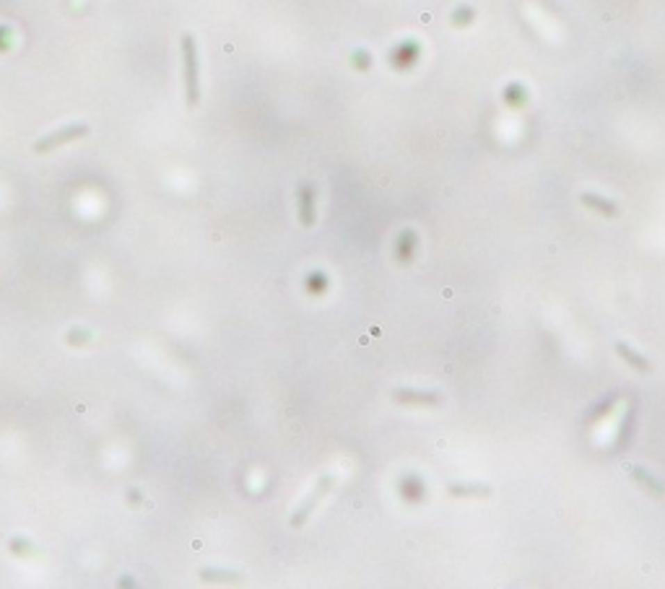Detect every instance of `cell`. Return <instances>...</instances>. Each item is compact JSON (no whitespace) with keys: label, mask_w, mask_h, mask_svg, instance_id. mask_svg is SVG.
<instances>
[{"label":"cell","mask_w":665,"mask_h":589,"mask_svg":"<svg viewBox=\"0 0 665 589\" xmlns=\"http://www.w3.org/2000/svg\"><path fill=\"white\" fill-rule=\"evenodd\" d=\"M297 203H299V221L302 226H315V187L309 182H302L297 190Z\"/></svg>","instance_id":"cell-4"},{"label":"cell","mask_w":665,"mask_h":589,"mask_svg":"<svg viewBox=\"0 0 665 589\" xmlns=\"http://www.w3.org/2000/svg\"><path fill=\"white\" fill-rule=\"evenodd\" d=\"M616 351H618V356H621V358H624V361L629 363L632 369H637V372H642V374L650 372V363H647L645 356H639L637 351H632V348H629L626 343H621V340H618V343H616Z\"/></svg>","instance_id":"cell-8"},{"label":"cell","mask_w":665,"mask_h":589,"mask_svg":"<svg viewBox=\"0 0 665 589\" xmlns=\"http://www.w3.org/2000/svg\"><path fill=\"white\" fill-rule=\"evenodd\" d=\"M179 47H182V81H185V101L188 107H198L200 101V63H198V44L192 34H182L179 37Z\"/></svg>","instance_id":"cell-1"},{"label":"cell","mask_w":665,"mask_h":589,"mask_svg":"<svg viewBox=\"0 0 665 589\" xmlns=\"http://www.w3.org/2000/svg\"><path fill=\"white\" fill-rule=\"evenodd\" d=\"M614 403H616V395H614V397H606V403H603V405H598L596 413H590V418H587V421H593V423H596L598 418H600V415H606L608 408H611V405H614Z\"/></svg>","instance_id":"cell-16"},{"label":"cell","mask_w":665,"mask_h":589,"mask_svg":"<svg viewBox=\"0 0 665 589\" xmlns=\"http://www.w3.org/2000/svg\"><path fill=\"white\" fill-rule=\"evenodd\" d=\"M356 68H369V52H356Z\"/></svg>","instance_id":"cell-19"},{"label":"cell","mask_w":665,"mask_h":589,"mask_svg":"<svg viewBox=\"0 0 665 589\" xmlns=\"http://www.w3.org/2000/svg\"><path fill=\"white\" fill-rule=\"evenodd\" d=\"M504 99L509 101V104H515V107H520L523 101H525V91L520 89V86H509V89L504 91Z\"/></svg>","instance_id":"cell-15"},{"label":"cell","mask_w":665,"mask_h":589,"mask_svg":"<svg viewBox=\"0 0 665 589\" xmlns=\"http://www.w3.org/2000/svg\"><path fill=\"white\" fill-rule=\"evenodd\" d=\"M325 283H328L325 275H320V273H315L309 278V288H312V291H325Z\"/></svg>","instance_id":"cell-17"},{"label":"cell","mask_w":665,"mask_h":589,"mask_svg":"<svg viewBox=\"0 0 665 589\" xmlns=\"http://www.w3.org/2000/svg\"><path fill=\"white\" fill-rule=\"evenodd\" d=\"M86 135H89V125H83V122H73V125H65V128L55 130V133H50V135L40 138V140L34 143V151H37V154H50V151H55V148L68 146V143L79 140V138H86Z\"/></svg>","instance_id":"cell-2"},{"label":"cell","mask_w":665,"mask_h":589,"mask_svg":"<svg viewBox=\"0 0 665 589\" xmlns=\"http://www.w3.org/2000/svg\"><path fill=\"white\" fill-rule=\"evenodd\" d=\"M395 400L406 405H439L442 403V395L432 392V390H408V387H400V390H395Z\"/></svg>","instance_id":"cell-5"},{"label":"cell","mask_w":665,"mask_h":589,"mask_svg":"<svg viewBox=\"0 0 665 589\" xmlns=\"http://www.w3.org/2000/svg\"><path fill=\"white\" fill-rule=\"evenodd\" d=\"M450 493L457 499H466V496H491L489 486H478V483H455L450 486Z\"/></svg>","instance_id":"cell-10"},{"label":"cell","mask_w":665,"mask_h":589,"mask_svg":"<svg viewBox=\"0 0 665 589\" xmlns=\"http://www.w3.org/2000/svg\"><path fill=\"white\" fill-rule=\"evenodd\" d=\"M413 249H416V234L408 229V231H403V234L397 236L395 257L400 260V263H408V260H411V255H413Z\"/></svg>","instance_id":"cell-9"},{"label":"cell","mask_w":665,"mask_h":589,"mask_svg":"<svg viewBox=\"0 0 665 589\" xmlns=\"http://www.w3.org/2000/svg\"><path fill=\"white\" fill-rule=\"evenodd\" d=\"M470 21H473V8H468V6H460V8L455 10V16H452V24H455V26H466Z\"/></svg>","instance_id":"cell-14"},{"label":"cell","mask_w":665,"mask_h":589,"mask_svg":"<svg viewBox=\"0 0 665 589\" xmlns=\"http://www.w3.org/2000/svg\"><path fill=\"white\" fill-rule=\"evenodd\" d=\"M418 55V44L413 42H403L400 47L395 49V65H411Z\"/></svg>","instance_id":"cell-11"},{"label":"cell","mask_w":665,"mask_h":589,"mask_svg":"<svg viewBox=\"0 0 665 589\" xmlns=\"http://www.w3.org/2000/svg\"><path fill=\"white\" fill-rule=\"evenodd\" d=\"M632 421H634V408L626 410L624 421H621V426H618V436H616V447H618V449L629 444V436H632Z\"/></svg>","instance_id":"cell-12"},{"label":"cell","mask_w":665,"mask_h":589,"mask_svg":"<svg viewBox=\"0 0 665 589\" xmlns=\"http://www.w3.org/2000/svg\"><path fill=\"white\" fill-rule=\"evenodd\" d=\"M632 481H634L645 493H650V496H657V499L665 496L663 483L657 481V478H652V475H650L647 470H642V467H632Z\"/></svg>","instance_id":"cell-6"},{"label":"cell","mask_w":665,"mask_h":589,"mask_svg":"<svg viewBox=\"0 0 665 589\" xmlns=\"http://www.w3.org/2000/svg\"><path fill=\"white\" fill-rule=\"evenodd\" d=\"M333 483H336V475H330V472H328V475H322V478H320L318 486H315V488L309 491L307 499L302 501V504H299V509L294 511V517H291V527H302V524H304V522L309 520V514L315 511V506H318L320 501H322V499H325V496L330 493Z\"/></svg>","instance_id":"cell-3"},{"label":"cell","mask_w":665,"mask_h":589,"mask_svg":"<svg viewBox=\"0 0 665 589\" xmlns=\"http://www.w3.org/2000/svg\"><path fill=\"white\" fill-rule=\"evenodd\" d=\"M582 203H585L587 208L598 210V213H603V216H616V213H618V206H616L614 200H606V197L596 195V192H585V195H582Z\"/></svg>","instance_id":"cell-7"},{"label":"cell","mask_w":665,"mask_h":589,"mask_svg":"<svg viewBox=\"0 0 665 589\" xmlns=\"http://www.w3.org/2000/svg\"><path fill=\"white\" fill-rule=\"evenodd\" d=\"M10 550L19 553V556H26V558H29V556H37V548H34L29 540H24V538H13V540H10Z\"/></svg>","instance_id":"cell-13"},{"label":"cell","mask_w":665,"mask_h":589,"mask_svg":"<svg viewBox=\"0 0 665 589\" xmlns=\"http://www.w3.org/2000/svg\"><path fill=\"white\" fill-rule=\"evenodd\" d=\"M203 579H237V574H213V571H203Z\"/></svg>","instance_id":"cell-18"}]
</instances>
